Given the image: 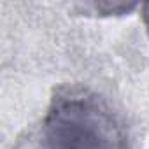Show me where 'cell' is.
Segmentation results:
<instances>
[{"instance_id": "obj_1", "label": "cell", "mask_w": 149, "mask_h": 149, "mask_svg": "<svg viewBox=\"0 0 149 149\" xmlns=\"http://www.w3.org/2000/svg\"><path fill=\"white\" fill-rule=\"evenodd\" d=\"M14 149H132L130 126L107 97L86 84H60L44 114Z\"/></svg>"}, {"instance_id": "obj_2", "label": "cell", "mask_w": 149, "mask_h": 149, "mask_svg": "<svg viewBox=\"0 0 149 149\" xmlns=\"http://www.w3.org/2000/svg\"><path fill=\"white\" fill-rule=\"evenodd\" d=\"M142 19H144V25H146V30L149 33V2H146L142 6Z\"/></svg>"}]
</instances>
